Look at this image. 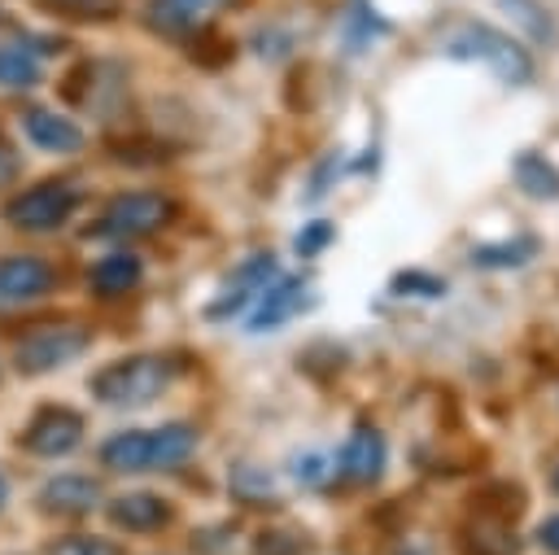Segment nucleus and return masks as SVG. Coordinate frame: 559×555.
Instances as JSON below:
<instances>
[{
  "mask_svg": "<svg viewBox=\"0 0 559 555\" xmlns=\"http://www.w3.org/2000/svg\"><path fill=\"white\" fill-rule=\"evenodd\" d=\"M463 546H467V555H515L511 529L502 520H489V516H480L463 529Z\"/></svg>",
  "mask_w": 559,
  "mask_h": 555,
  "instance_id": "nucleus-18",
  "label": "nucleus"
},
{
  "mask_svg": "<svg viewBox=\"0 0 559 555\" xmlns=\"http://www.w3.org/2000/svg\"><path fill=\"white\" fill-rule=\"evenodd\" d=\"M271 489H275V485H271V476H266L262 468H253V463H236V468H231V494H236L240 503H275Z\"/></svg>",
  "mask_w": 559,
  "mask_h": 555,
  "instance_id": "nucleus-25",
  "label": "nucleus"
},
{
  "mask_svg": "<svg viewBox=\"0 0 559 555\" xmlns=\"http://www.w3.org/2000/svg\"><path fill=\"white\" fill-rule=\"evenodd\" d=\"M537 253V240L533 236H511V240H489L472 253L476 267H520Z\"/></svg>",
  "mask_w": 559,
  "mask_h": 555,
  "instance_id": "nucleus-20",
  "label": "nucleus"
},
{
  "mask_svg": "<svg viewBox=\"0 0 559 555\" xmlns=\"http://www.w3.org/2000/svg\"><path fill=\"white\" fill-rule=\"evenodd\" d=\"M280 275V262H275V253H249L227 280H223V288H218V297H210V306H205V319H231V315H240L245 306H249V297H262V288L271 284Z\"/></svg>",
  "mask_w": 559,
  "mask_h": 555,
  "instance_id": "nucleus-6",
  "label": "nucleus"
},
{
  "mask_svg": "<svg viewBox=\"0 0 559 555\" xmlns=\"http://www.w3.org/2000/svg\"><path fill=\"white\" fill-rule=\"evenodd\" d=\"M472 507H476V516H489V520L511 524V520L524 511V494H520L515 485H485V489L472 498Z\"/></svg>",
  "mask_w": 559,
  "mask_h": 555,
  "instance_id": "nucleus-21",
  "label": "nucleus"
},
{
  "mask_svg": "<svg viewBox=\"0 0 559 555\" xmlns=\"http://www.w3.org/2000/svg\"><path fill=\"white\" fill-rule=\"evenodd\" d=\"M306 302H310L306 275H275V280L262 288V302H258V310L249 315V328H253V332H271V328H280L284 319H293Z\"/></svg>",
  "mask_w": 559,
  "mask_h": 555,
  "instance_id": "nucleus-10",
  "label": "nucleus"
},
{
  "mask_svg": "<svg viewBox=\"0 0 559 555\" xmlns=\"http://www.w3.org/2000/svg\"><path fill=\"white\" fill-rule=\"evenodd\" d=\"M48 555H118L109 542H100V538H87V533H74V538H61Z\"/></svg>",
  "mask_w": 559,
  "mask_h": 555,
  "instance_id": "nucleus-29",
  "label": "nucleus"
},
{
  "mask_svg": "<svg viewBox=\"0 0 559 555\" xmlns=\"http://www.w3.org/2000/svg\"><path fill=\"white\" fill-rule=\"evenodd\" d=\"M175 371L179 363L170 354H127L92 376V393L96 402H109V406H144L157 393H166Z\"/></svg>",
  "mask_w": 559,
  "mask_h": 555,
  "instance_id": "nucleus-2",
  "label": "nucleus"
},
{
  "mask_svg": "<svg viewBox=\"0 0 559 555\" xmlns=\"http://www.w3.org/2000/svg\"><path fill=\"white\" fill-rule=\"evenodd\" d=\"M188 52H192V61H201L205 70H218V66H227V61L236 57V44H231L223 31H192V35H188Z\"/></svg>",
  "mask_w": 559,
  "mask_h": 555,
  "instance_id": "nucleus-23",
  "label": "nucleus"
},
{
  "mask_svg": "<svg viewBox=\"0 0 559 555\" xmlns=\"http://www.w3.org/2000/svg\"><path fill=\"white\" fill-rule=\"evenodd\" d=\"M109 520L127 533H157V529L170 524V503L157 498V494L135 489V494H122V498L109 503Z\"/></svg>",
  "mask_w": 559,
  "mask_h": 555,
  "instance_id": "nucleus-14",
  "label": "nucleus"
},
{
  "mask_svg": "<svg viewBox=\"0 0 559 555\" xmlns=\"http://www.w3.org/2000/svg\"><path fill=\"white\" fill-rule=\"evenodd\" d=\"M170 219H175V201H170V197L148 192V188H135V192H118V197L105 205L96 232H114V236H153V232H162Z\"/></svg>",
  "mask_w": 559,
  "mask_h": 555,
  "instance_id": "nucleus-5",
  "label": "nucleus"
},
{
  "mask_svg": "<svg viewBox=\"0 0 559 555\" xmlns=\"http://www.w3.org/2000/svg\"><path fill=\"white\" fill-rule=\"evenodd\" d=\"M79 441H83V415L79 411H61V406L39 411L31 420V428H26V437H22V446L31 454H39V459H61Z\"/></svg>",
  "mask_w": 559,
  "mask_h": 555,
  "instance_id": "nucleus-8",
  "label": "nucleus"
},
{
  "mask_svg": "<svg viewBox=\"0 0 559 555\" xmlns=\"http://www.w3.org/2000/svg\"><path fill=\"white\" fill-rule=\"evenodd\" d=\"M39 61L26 44H0V83L4 87H31L39 83Z\"/></svg>",
  "mask_w": 559,
  "mask_h": 555,
  "instance_id": "nucleus-19",
  "label": "nucleus"
},
{
  "mask_svg": "<svg viewBox=\"0 0 559 555\" xmlns=\"http://www.w3.org/2000/svg\"><path fill=\"white\" fill-rule=\"evenodd\" d=\"M537 538H542V546H546L550 555H559V516H550V520L537 529Z\"/></svg>",
  "mask_w": 559,
  "mask_h": 555,
  "instance_id": "nucleus-32",
  "label": "nucleus"
},
{
  "mask_svg": "<svg viewBox=\"0 0 559 555\" xmlns=\"http://www.w3.org/2000/svg\"><path fill=\"white\" fill-rule=\"evenodd\" d=\"M306 546H310V538H306L297 524H271V529H262L258 542H253L258 555H301Z\"/></svg>",
  "mask_w": 559,
  "mask_h": 555,
  "instance_id": "nucleus-26",
  "label": "nucleus"
},
{
  "mask_svg": "<svg viewBox=\"0 0 559 555\" xmlns=\"http://www.w3.org/2000/svg\"><path fill=\"white\" fill-rule=\"evenodd\" d=\"M389 26H384V17H376V9L367 4V0H354L349 4V22H345V48H354V52H362L376 35H384Z\"/></svg>",
  "mask_w": 559,
  "mask_h": 555,
  "instance_id": "nucleus-24",
  "label": "nucleus"
},
{
  "mask_svg": "<svg viewBox=\"0 0 559 555\" xmlns=\"http://www.w3.org/2000/svg\"><path fill=\"white\" fill-rule=\"evenodd\" d=\"M22 127H26V135H31L44 153H74V149L83 144L79 122L66 118V114H57V109H44V105H31V109L22 114Z\"/></svg>",
  "mask_w": 559,
  "mask_h": 555,
  "instance_id": "nucleus-13",
  "label": "nucleus"
},
{
  "mask_svg": "<svg viewBox=\"0 0 559 555\" xmlns=\"http://www.w3.org/2000/svg\"><path fill=\"white\" fill-rule=\"evenodd\" d=\"M445 52L459 57V61H485L507 83H528L533 79V57L524 52V44H515L511 35H502L485 22H463L454 31V39L445 44Z\"/></svg>",
  "mask_w": 559,
  "mask_h": 555,
  "instance_id": "nucleus-3",
  "label": "nucleus"
},
{
  "mask_svg": "<svg viewBox=\"0 0 559 555\" xmlns=\"http://www.w3.org/2000/svg\"><path fill=\"white\" fill-rule=\"evenodd\" d=\"M35 4L48 13H61V17H79V22H96V17L118 13V0H35Z\"/></svg>",
  "mask_w": 559,
  "mask_h": 555,
  "instance_id": "nucleus-27",
  "label": "nucleus"
},
{
  "mask_svg": "<svg viewBox=\"0 0 559 555\" xmlns=\"http://www.w3.org/2000/svg\"><path fill=\"white\" fill-rule=\"evenodd\" d=\"M83 350H87V328L57 323V328H39V332H31V336L13 350V358H17L22 371L35 376V371H52V367L79 358Z\"/></svg>",
  "mask_w": 559,
  "mask_h": 555,
  "instance_id": "nucleus-7",
  "label": "nucleus"
},
{
  "mask_svg": "<svg viewBox=\"0 0 559 555\" xmlns=\"http://www.w3.org/2000/svg\"><path fill=\"white\" fill-rule=\"evenodd\" d=\"M197 450V428L192 424H162V428H127V433H114L105 446H100V463L114 468V472H166V468H179L188 463Z\"/></svg>",
  "mask_w": 559,
  "mask_h": 555,
  "instance_id": "nucleus-1",
  "label": "nucleus"
},
{
  "mask_svg": "<svg viewBox=\"0 0 559 555\" xmlns=\"http://www.w3.org/2000/svg\"><path fill=\"white\" fill-rule=\"evenodd\" d=\"M384 463H389V450H384V437L371 424H358L345 437L341 454H336V472L345 481H354V485H376L380 472H384Z\"/></svg>",
  "mask_w": 559,
  "mask_h": 555,
  "instance_id": "nucleus-9",
  "label": "nucleus"
},
{
  "mask_svg": "<svg viewBox=\"0 0 559 555\" xmlns=\"http://www.w3.org/2000/svg\"><path fill=\"white\" fill-rule=\"evenodd\" d=\"M74 205H79V188L61 184V179H48V184H35V188L17 192L4 205V219L22 232H52L74 214Z\"/></svg>",
  "mask_w": 559,
  "mask_h": 555,
  "instance_id": "nucleus-4",
  "label": "nucleus"
},
{
  "mask_svg": "<svg viewBox=\"0 0 559 555\" xmlns=\"http://www.w3.org/2000/svg\"><path fill=\"white\" fill-rule=\"evenodd\" d=\"M498 9H502V13H511V17H515V26H520V31H528L533 39H542V44H550V39H555V17L542 9V0H498Z\"/></svg>",
  "mask_w": 559,
  "mask_h": 555,
  "instance_id": "nucleus-22",
  "label": "nucleus"
},
{
  "mask_svg": "<svg viewBox=\"0 0 559 555\" xmlns=\"http://www.w3.org/2000/svg\"><path fill=\"white\" fill-rule=\"evenodd\" d=\"M293 472H297V481L319 485V481H328L332 459H328V454H297V459H293Z\"/></svg>",
  "mask_w": 559,
  "mask_h": 555,
  "instance_id": "nucleus-31",
  "label": "nucleus"
},
{
  "mask_svg": "<svg viewBox=\"0 0 559 555\" xmlns=\"http://www.w3.org/2000/svg\"><path fill=\"white\" fill-rule=\"evenodd\" d=\"M218 4L223 0H148L144 4V22L166 39H179V35L188 39L192 31H201L214 17Z\"/></svg>",
  "mask_w": 559,
  "mask_h": 555,
  "instance_id": "nucleus-11",
  "label": "nucleus"
},
{
  "mask_svg": "<svg viewBox=\"0 0 559 555\" xmlns=\"http://www.w3.org/2000/svg\"><path fill=\"white\" fill-rule=\"evenodd\" d=\"M555 485H559V472H555Z\"/></svg>",
  "mask_w": 559,
  "mask_h": 555,
  "instance_id": "nucleus-34",
  "label": "nucleus"
},
{
  "mask_svg": "<svg viewBox=\"0 0 559 555\" xmlns=\"http://www.w3.org/2000/svg\"><path fill=\"white\" fill-rule=\"evenodd\" d=\"M52 288V267L31 253L0 258V302H31Z\"/></svg>",
  "mask_w": 559,
  "mask_h": 555,
  "instance_id": "nucleus-12",
  "label": "nucleus"
},
{
  "mask_svg": "<svg viewBox=\"0 0 559 555\" xmlns=\"http://www.w3.org/2000/svg\"><path fill=\"white\" fill-rule=\"evenodd\" d=\"M39 503H44V511H57V516H83L87 507L100 503V485H96L92 476L66 472V476H52V481L39 489Z\"/></svg>",
  "mask_w": 559,
  "mask_h": 555,
  "instance_id": "nucleus-15",
  "label": "nucleus"
},
{
  "mask_svg": "<svg viewBox=\"0 0 559 555\" xmlns=\"http://www.w3.org/2000/svg\"><path fill=\"white\" fill-rule=\"evenodd\" d=\"M515 184H520L528 197L550 201V197H559V166L546 162L542 153H520V157H515Z\"/></svg>",
  "mask_w": 559,
  "mask_h": 555,
  "instance_id": "nucleus-17",
  "label": "nucleus"
},
{
  "mask_svg": "<svg viewBox=\"0 0 559 555\" xmlns=\"http://www.w3.org/2000/svg\"><path fill=\"white\" fill-rule=\"evenodd\" d=\"M445 284L437 280V275H428V271H402V275H393V293H428V297H437Z\"/></svg>",
  "mask_w": 559,
  "mask_h": 555,
  "instance_id": "nucleus-30",
  "label": "nucleus"
},
{
  "mask_svg": "<svg viewBox=\"0 0 559 555\" xmlns=\"http://www.w3.org/2000/svg\"><path fill=\"white\" fill-rule=\"evenodd\" d=\"M4 498H9V485H4V476H0V503H4Z\"/></svg>",
  "mask_w": 559,
  "mask_h": 555,
  "instance_id": "nucleus-33",
  "label": "nucleus"
},
{
  "mask_svg": "<svg viewBox=\"0 0 559 555\" xmlns=\"http://www.w3.org/2000/svg\"><path fill=\"white\" fill-rule=\"evenodd\" d=\"M140 258L135 253H109V258H100L96 267H92V293L96 297H122V293H131L135 284H140Z\"/></svg>",
  "mask_w": 559,
  "mask_h": 555,
  "instance_id": "nucleus-16",
  "label": "nucleus"
},
{
  "mask_svg": "<svg viewBox=\"0 0 559 555\" xmlns=\"http://www.w3.org/2000/svg\"><path fill=\"white\" fill-rule=\"evenodd\" d=\"M332 232H336V227H332L328 219H314V223H306V227L297 232V240H293V245H297V253H301V258H314V253H323V249H328Z\"/></svg>",
  "mask_w": 559,
  "mask_h": 555,
  "instance_id": "nucleus-28",
  "label": "nucleus"
}]
</instances>
